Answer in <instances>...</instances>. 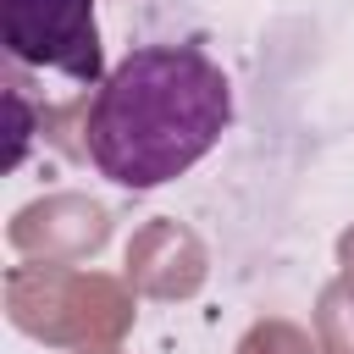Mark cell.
Instances as JSON below:
<instances>
[{"label":"cell","mask_w":354,"mask_h":354,"mask_svg":"<svg viewBox=\"0 0 354 354\" xmlns=\"http://www.w3.org/2000/svg\"><path fill=\"white\" fill-rule=\"evenodd\" d=\"M6 55L22 66H50L72 83H105V50L94 0H0Z\"/></svg>","instance_id":"cell-2"},{"label":"cell","mask_w":354,"mask_h":354,"mask_svg":"<svg viewBox=\"0 0 354 354\" xmlns=\"http://www.w3.org/2000/svg\"><path fill=\"white\" fill-rule=\"evenodd\" d=\"M232 122V83L199 44H138L94 88L83 149L116 188H160L199 166Z\"/></svg>","instance_id":"cell-1"}]
</instances>
